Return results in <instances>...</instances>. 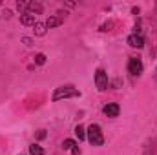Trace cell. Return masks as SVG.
<instances>
[{"mask_svg":"<svg viewBox=\"0 0 157 155\" xmlns=\"http://www.w3.org/2000/svg\"><path fill=\"white\" fill-rule=\"evenodd\" d=\"M71 153H73V155H80V148H78V146H75V148L71 150Z\"/></svg>","mask_w":157,"mask_h":155,"instance_id":"19","label":"cell"},{"mask_svg":"<svg viewBox=\"0 0 157 155\" xmlns=\"http://www.w3.org/2000/svg\"><path fill=\"white\" fill-rule=\"evenodd\" d=\"M132 47H137V49H141L143 46H144V39L141 37V35H137V33H133V35H130L128 40H126Z\"/></svg>","mask_w":157,"mask_h":155,"instance_id":"6","label":"cell"},{"mask_svg":"<svg viewBox=\"0 0 157 155\" xmlns=\"http://www.w3.org/2000/svg\"><path fill=\"white\" fill-rule=\"evenodd\" d=\"M75 146H77V144H75L73 139H66V141L62 142V148H64V150H73Z\"/></svg>","mask_w":157,"mask_h":155,"instance_id":"13","label":"cell"},{"mask_svg":"<svg viewBox=\"0 0 157 155\" xmlns=\"http://www.w3.org/2000/svg\"><path fill=\"white\" fill-rule=\"evenodd\" d=\"M155 80H157V71H155Z\"/></svg>","mask_w":157,"mask_h":155,"instance_id":"20","label":"cell"},{"mask_svg":"<svg viewBox=\"0 0 157 155\" xmlns=\"http://www.w3.org/2000/svg\"><path fill=\"white\" fill-rule=\"evenodd\" d=\"M73 97H80V91H78L77 88H73V86H60V88H57L53 91L51 100L53 102H59L62 99H73Z\"/></svg>","mask_w":157,"mask_h":155,"instance_id":"1","label":"cell"},{"mask_svg":"<svg viewBox=\"0 0 157 155\" xmlns=\"http://www.w3.org/2000/svg\"><path fill=\"white\" fill-rule=\"evenodd\" d=\"M42 11H44V7H42L40 2H28V13H31V15H42Z\"/></svg>","mask_w":157,"mask_h":155,"instance_id":"7","label":"cell"},{"mask_svg":"<svg viewBox=\"0 0 157 155\" xmlns=\"http://www.w3.org/2000/svg\"><path fill=\"white\" fill-rule=\"evenodd\" d=\"M128 71H130L132 75L139 77V75L143 73V62H141V59H135V57H132V59L128 60Z\"/></svg>","mask_w":157,"mask_h":155,"instance_id":"4","label":"cell"},{"mask_svg":"<svg viewBox=\"0 0 157 155\" xmlns=\"http://www.w3.org/2000/svg\"><path fill=\"white\" fill-rule=\"evenodd\" d=\"M75 135L78 137V141H84V139H86V130H84V126H80V124L75 126Z\"/></svg>","mask_w":157,"mask_h":155,"instance_id":"11","label":"cell"},{"mask_svg":"<svg viewBox=\"0 0 157 155\" xmlns=\"http://www.w3.org/2000/svg\"><path fill=\"white\" fill-rule=\"evenodd\" d=\"M20 24H22V26H35V24H37L35 15H31V13H24V15H20Z\"/></svg>","mask_w":157,"mask_h":155,"instance_id":"8","label":"cell"},{"mask_svg":"<svg viewBox=\"0 0 157 155\" xmlns=\"http://www.w3.org/2000/svg\"><path fill=\"white\" fill-rule=\"evenodd\" d=\"M95 86H97L99 91H106L108 86H110V82H108V73H106L102 68H99V70L95 71Z\"/></svg>","mask_w":157,"mask_h":155,"instance_id":"3","label":"cell"},{"mask_svg":"<svg viewBox=\"0 0 157 155\" xmlns=\"http://www.w3.org/2000/svg\"><path fill=\"white\" fill-rule=\"evenodd\" d=\"M86 139L91 142V146H102L104 144V135L99 124H90L86 130Z\"/></svg>","mask_w":157,"mask_h":155,"instance_id":"2","label":"cell"},{"mask_svg":"<svg viewBox=\"0 0 157 155\" xmlns=\"http://www.w3.org/2000/svg\"><path fill=\"white\" fill-rule=\"evenodd\" d=\"M17 9H18L22 15H24V13H28V2H22V0H20V2H17Z\"/></svg>","mask_w":157,"mask_h":155,"instance_id":"14","label":"cell"},{"mask_svg":"<svg viewBox=\"0 0 157 155\" xmlns=\"http://www.w3.org/2000/svg\"><path fill=\"white\" fill-rule=\"evenodd\" d=\"M22 42H24L26 46H31V44H33V40H31V39H28V37H22Z\"/></svg>","mask_w":157,"mask_h":155,"instance_id":"16","label":"cell"},{"mask_svg":"<svg viewBox=\"0 0 157 155\" xmlns=\"http://www.w3.org/2000/svg\"><path fill=\"white\" fill-rule=\"evenodd\" d=\"M35 64H39V66L46 64V55H44V53H39V55H35Z\"/></svg>","mask_w":157,"mask_h":155,"instance_id":"15","label":"cell"},{"mask_svg":"<svg viewBox=\"0 0 157 155\" xmlns=\"http://www.w3.org/2000/svg\"><path fill=\"white\" fill-rule=\"evenodd\" d=\"M4 17H6V18H11V17H13V13H11L9 9H6V11H4Z\"/></svg>","mask_w":157,"mask_h":155,"instance_id":"18","label":"cell"},{"mask_svg":"<svg viewBox=\"0 0 157 155\" xmlns=\"http://www.w3.org/2000/svg\"><path fill=\"white\" fill-rule=\"evenodd\" d=\"M64 20H62V17H57V15H53V17H49L48 20H46V26L51 29V28H57V26H60Z\"/></svg>","mask_w":157,"mask_h":155,"instance_id":"9","label":"cell"},{"mask_svg":"<svg viewBox=\"0 0 157 155\" xmlns=\"http://www.w3.org/2000/svg\"><path fill=\"white\" fill-rule=\"evenodd\" d=\"M29 155H44L42 146H39V144H31V146H29Z\"/></svg>","mask_w":157,"mask_h":155,"instance_id":"12","label":"cell"},{"mask_svg":"<svg viewBox=\"0 0 157 155\" xmlns=\"http://www.w3.org/2000/svg\"><path fill=\"white\" fill-rule=\"evenodd\" d=\"M46 137V131L44 130H39V133H37V139H44Z\"/></svg>","mask_w":157,"mask_h":155,"instance_id":"17","label":"cell"},{"mask_svg":"<svg viewBox=\"0 0 157 155\" xmlns=\"http://www.w3.org/2000/svg\"><path fill=\"white\" fill-rule=\"evenodd\" d=\"M33 29H35V35H37V37H44L46 31H48V26H46V22H37V24L33 26Z\"/></svg>","mask_w":157,"mask_h":155,"instance_id":"10","label":"cell"},{"mask_svg":"<svg viewBox=\"0 0 157 155\" xmlns=\"http://www.w3.org/2000/svg\"><path fill=\"white\" fill-rule=\"evenodd\" d=\"M102 112H104V115L106 117H119V112H121V108H119V104L115 102H110V104H106L104 108H102Z\"/></svg>","mask_w":157,"mask_h":155,"instance_id":"5","label":"cell"}]
</instances>
